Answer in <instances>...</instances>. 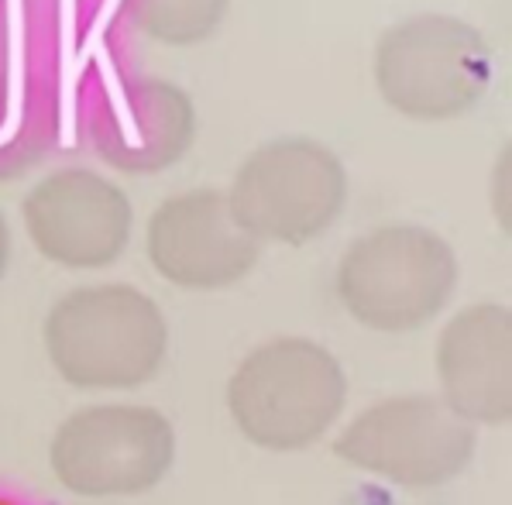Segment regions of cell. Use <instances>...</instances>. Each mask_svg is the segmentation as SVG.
<instances>
[{"label":"cell","mask_w":512,"mask_h":505,"mask_svg":"<svg viewBox=\"0 0 512 505\" xmlns=\"http://www.w3.org/2000/svg\"><path fill=\"white\" fill-rule=\"evenodd\" d=\"M52 368L76 389H138L159 375L169 327L148 293L128 282L80 286L45 317Z\"/></svg>","instance_id":"6da1fadb"},{"label":"cell","mask_w":512,"mask_h":505,"mask_svg":"<svg viewBox=\"0 0 512 505\" xmlns=\"http://www.w3.org/2000/svg\"><path fill=\"white\" fill-rule=\"evenodd\" d=\"M348 375L327 347L306 337L258 344L227 382L234 426L262 451L293 454L313 447L341 420Z\"/></svg>","instance_id":"7a4b0ae2"},{"label":"cell","mask_w":512,"mask_h":505,"mask_svg":"<svg viewBox=\"0 0 512 505\" xmlns=\"http://www.w3.org/2000/svg\"><path fill=\"white\" fill-rule=\"evenodd\" d=\"M458 289L451 241L423 224H382L348 244L337 265V293L358 323L406 334L440 317Z\"/></svg>","instance_id":"3957f363"},{"label":"cell","mask_w":512,"mask_h":505,"mask_svg":"<svg viewBox=\"0 0 512 505\" xmlns=\"http://www.w3.org/2000/svg\"><path fill=\"white\" fill-rule=\"evenodd\" d=\"M117 0H104L97 25L86 31L83 52L73 66L62 73V141H73L76 131V80L90 55L100 62V83L104 100L97 114V141L107 162L128 172H152L179 162L189 148L196 128L193 100L183 86L145 76V80H121L114 59L104 49V31L110 25Z\"/></svg>","instance_id":"277c9868"},{"label":"cell","mask_w":512,"mask_h":505,"mask_svg":"<svg viewBox=\"0 0 512 505\" xmlns=\"http://www.w3.org/2000/svg\"><path fill=\"white\" fill-rule=\"evenodd\" d=\"M227 196L258 241L306 244L341 217L348 169L327 141L279 134L244 155Z\"/></svg>","instance_id":"5b68a950"},{"label":"cell","mask_w":512,"mask_h":505,"mask_svg":"<svg viewBox=\"0 0 512 505\" xmlns=\"http://www.w3.org/2000/svg\"><path fill=\"white\" fill-rule=\"evenodd\" d=\"M492 80V49L471 21L423 11L382 31L375 83L409 117H454L475 107Z\"/></svg>","instance_id":"8992f818"},{"label":"cell","mask_w":512,"mask_h":505,"mask_svg":"<svg viewBox=\"0 0 512 505\" xmlns=\"http://www.w3.org/2000/svg\"><path fill=\"white\" fill-rule=\"evenodd\" d=\"M176 433L159 409L104 402L76 409L55 430L49 464L59 485L86 499L141 495L169 475Z\"/></svg>","instance_id":"52a82bcc"},{"label":"cell","mask_w":512,"mask_h":505,"mask_svg":"<svg viewBox=\"0 0 512 505\" xmlns=\"http://www.w3.org/2000/svg\"><path fill=\"white\" fill-rule=\"evenodd\" d=\"M334 451L351 468L399 488H437L468 468L475 426L433 396H396L361 409Z\"/></svg>","instance_id":"ba28073f"},{"label":"cell","mask_w":512,"mask_h":505,"mask_svg":"<svg viewBox=\"0 0 512 505\" xmlns=\"http://www.w3.org/2000/svg\"><path fill=\"white\" fill-rule=\"evenodd\" d=\"M25 227L49 262L104 268L131 238V200L114 179L86 165H66L38 179L25 196Z\"/></svg>","instance_id":"9c48e42d"},{"label":"cell","mask_w":512,"mask_h":505,"mask_svg":"<svg viewBox=\"0 0 512 505\" xmlns=\"http://www.w3.org/2000/svg\"><path fill=\"white\" fill-rule=\"evenodd\" d=\"M262 255V241L241 224L227 189L176 193L148 220L155 272L183 289H224L241 282Z\"/></svg>","instance_id":"30bf717a"},{"label":"cell","mask_w":512,"mask_h":505,"mask_svg":"<svg viewBox=\"0 0 512 505\" xmlns=\"http://www.w3.org/2000/svg\"><path fill=\"white\" fill-rule=\"evenodd\" d=\"M440 402L468 426L512 420V317L478 303L451 317L437 341Z\"/></svg>","instance_id":"8fae6325"},{"label":"cell","mask_w":512,"mask_h":505,"mask_svg":"<svg viewBox=\"0 0 512 505\" xmlns=\"http://www.w3.org/2000/svg\"><path fill=\"white\" fill-rule=\"evenodd\" d=\"M227 0H128L131 21L152 38L189 45L207 38L220 25Z\"/></svg>","instance_id":"7c38bea8"},{"label":"cell","mask_w":512,"mask_h":505,"mask_svg":"<svg viewBox=\"0 0 512 505\" xmlns=\"http://www.w3.org/2000/svg\"><path fill=\"white\" fill-rule=\"evenodd\" d=\"M7 262H11V227H7L4 213H0V275L7 272Z\"/></svg>","instance_id":"4fadbf2b"},{"label":"cell","mask_w":512,"mask_h":505,"mask_svg":"<svg viewBox=\"0 0 512 505\" xmlns=\"http://www.w3.org/2000/svg\"><path fill=\"white\" fill-rule=\"evenodd\" d=\"M0 505H25V502H18V499H7V495H0Z\"/></svg>","instance_id":"5bb4252c"}]
</instances>
